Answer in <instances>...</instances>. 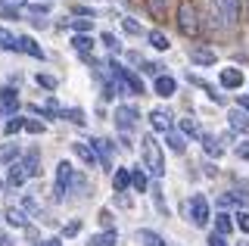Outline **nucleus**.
<instances>
[{"instance_id": "nucleus-1", "label": "nucleus", "mask_w": 249, "mask_h": 246, "mask_svg": "<svg viewBox=\"0 0 249 246\" xmlns=\"http://www.w3.org/2000/svg\"><path fill=\"white\" fill-rule=\"evenodd\" d=\"M140 156H143V168L156 178H162L165 175V159H162V147L159 141H156L153 134H146L143 141H140Z\"/></svg>"}, {"instance_id": "nucleus-2", "label": "nucleus", "mask_w": 249, "mask_h": 246, "mask_svg": "<svg viewBox=\"0 0 249 246\" xmlns=\"http://www.w3.org/2000/svg\"><path fill=\"white\" fill-rule=\"evenodd\" d=\"M178 32L184 37H196L202 32V22H199V10L193 0H181L178 3Z\"/></svg>"}, {"instance_id": "nucleus-3", "label": "nucleus", "mask_w": 249, "mask_h": 246, "mask_svg": "<svg viewBox=\"0 0 249 246\" xmlns=\"http://www.w3.org/2000/svg\"><path fill=\"white\" fill-rule=\"evenodd\" d=\"M88 187V181L81 178V175L72 168V162H62L56 165V199H62V193H72V190H84Z\"/></svg>"}, {"instance_id": "nucleus-4", "label": "nucleus", "mask_w": 249, "mask_h": 246, "mask_svg": "<svg viewBox=\"0 0 249 246\" xmlns=\"http://www.w3.org/2000/svg\"><path fill=\"white\" fill-rule=\"evenodd\" d=\"M187 215H190V221L196 228H206L209 218H212V212H209V199L202 196V193H196L190 203H187Z\"/></svg>"}, {"instance_id": "nucleus-5", "label": "nucleus", "mask_w": 249, "mask_h": 246, "mask_svg": "<svg viewBox=\"0 0 249 246\" xmlns=\"http://www.w3.org/2000/svg\"><path fill=\"white\" fill-rule=\"evenodd\" d=\"M137 109L134 106H115V128H119L122 134H128V131H134V125H137Z\"/></svg>"}, {"instance_id": "nucleus-6", "label": "nucleus", "mask_w": 249, "mask_h": 246, "mask_svg": "<svg viewBox=\"0 0 249 246\" xmlns=\"http://www.w3.org/2000/svg\"><path fill=\"white\" fill-rule=\"evenodd\" d=\"M90 150H93V156H97V162L103 168H112V143H109L106 137H93Z\"/></svg>"}, {"instance_id": "nucleus-7", "label": "nucleus", "mask_w": 249, "mask_h": 246, "mask_svg": "<svg viewBox=\"0 0 249 246\" xmlns=\"http://www.w3.org/2000/svg\"><path fill=\"white\" fill-rule=\"evenodd\" d=\"M206 25L212 28V32H228V28H224V16H221V3H218V0H206Z\"/></svg>"}, {"instance_id": "nucleus-8", "label": "nucleus", "mask_w": 249, "mask_h": 246, "mask_svg": "<svg viewBox=\"0 0 249 246\" xmlns=\"http://www.w3.org/2000/svg\"><path fill=\"white\" fill-rule=\"evenodd\" d=\"M218 81H221V88L224 90H240L243 88V72H240V69H221V72H218Z\"/></svg>"}, {"instance_id": "nucleus-9", "label": "nucleus", "mask_w": 249, "mask_h": 246, "mask_svg": "<svg viewBox=\"0 0 249 246\" xmlns=\"http://www.w3.org/2000/svg\"><path fill=\"white\" fill-rule=\"evenodd\" d=\"M218 3H221L224 28H237L240 25V0H218Z\"/></svg>"}, {"instance_id": "nucleus-10", "label": "nucleus", "mask_w": 249, "mask_h": 246, "mask_svg": "<svg viewBox=\"0 0 249 246\" xmlns=\"http://www.w3.org/2000/svg\"><path fill=\"white\" fill-rule=\"evenodd\" d=\"M150 125H153V131H159V134H165L171 131V112L168 109H150Z\"/></svg>"}, {"instance_id": "nucleus-11", "label": "nucleus", "mask_w": 249, "mask_h": 246, "mask_svg": "<svg viewBox=\"0 0 249 246\" xmlns=\"http://www.w3.org/2000/svg\"><path fill=\"white\" fill-rule=\"evenodd\" d=\"M16 50L28 53V56H35V59H44L41 44H35V37H28V35H19V37H16Z\"/></svg>"}, {"instance_id": "nucleus-12", "label": "nucleus", "mask_w": 249, "mask_h": 246, "mask_svg": "<svg viewBox=\"0 0 249 246\" xmlns=\"http://www.w3.org/2000/svg\"><path fill=\"white\" fill-rule=\"evenodd\" d=\"M146 10L156 22H165L171 16V0H146Z\"/></svg>"}, {"instance_id": "nucleus-13", "label": "nucleus", "mask_w": 249, "mask_h": 246, "mask_svg": "<svg viewBox=\"0 0 249 246\" xmlns=\"http://www.w3.org/2000/svg\"><path fill=\"white\" fill-rule=\"evenodd\" d=\"M187 56H190V63H196V66H215V50H209V47H190Z\"/></svg>"}, {"instance_id": "nucleus-14", "label": "nucleus", "mask_w": 249, "mask_h": 246, "mask_svg": "<svg viewBox=\"0 0 249 246\" xmlns=\"http://www.w3.org/2000/svg\"><path fill=\"white\" fill-rule=\"evenodd\" d=\"M153 88H156V94H159V97H175V90H178V81L175 78H171V75H156V84H153Z\"/></svg>"}, {"instance_id": "nucleus-15", "label": "nucleus", "mask_w": 249, "mask_h": 246, "mask_svg": "<svg viewBox=\"0 0 249 246\" xmlns=\"http://www.w3.org/2000/svg\"><path fill=\"white\" fill-rule=\"evenodd\" d=\"M19 165L25 168V175H28V178H35V175L41 172V153H37V150H28L25 156H22V162H19Z\"/></svg>"}, {"instance_id": "nucleus-16", "label": "nucleus", "mask_w": 249, "mask_h": 246, "mask_svg": "<svg viewBox=\"0 0 249 246\" xmlns=\"http://www.w3.org/2000/svg\"><path fill=\"white\" fill-rule=\"evenodd\" d=\"M16 106H19V94H16L13 88H0V109L3 112H16Z\"/></svg>"}, {"instance_id": "nucleus-17", "label": "nucleus", "mask_w": 249, "mask_h": 246, "mask_svg": "<svg viewBox=\"0 0 249 246\" xmlns=\"http://www.w3.org/2000/svg\"><path fill=\"white\" fill-rule=\"evenodd\" d=\"M137 243H140V246H168L165 237H159V234H156V230H150V228H140V230H137Z\"/></svg>"}, {"instance_id": "nucleus-18", "label": "nucleus", "mask_w": 249, "mask_h": 246, "mask_svg": "<svg viewBox=\"0 0 249 246\" xmlns=\"http://www.w3.org/2000/svg\"><path fill=\"white\" fill-rule=\"evenodd\" d=\"M115 243H119V230H115V228L103 230V234H93L88 240V246H115Z\"/></svg>"}, {"instance_id": "nucleus-19", "label": "nucleus", "mask_w": 249, "mask_h": 246, "mask_svg": "<svg viewBox=\"0 0 249 246\" xmlns=\"http://www.w3.org/2000/svg\"><path fill=\"white\" fill-rule=\"evenodd\" d=\"M6 225L10 228H28V215L19 206H6Z\"/></svg>"}, {"instance_id": "nucleus-20", "label": "nucleus", "mask_w": 249, "mask_h": 246, "mask_svg": "<svg viewBox=\"0 0 249 246\" xmlns=\"http://www.w3.org/2000/svg\"><path fill=\"white\" fill-rule=\"evenodd\" d=\"M112 187H115V193H124V190L131 187V168H115V175H112Z\"/></svg>"}, {"instance_id": "nucleus-21", "label": "nucleus", "mask_w": 249, "mask_h": 246, "mask_svg": "<svg viewBox=\"0 0 249 246\" xmlns=\"http://www.w3.org/2000/svg\"><path fill=\"white\" fill-rule=\"evenodd\" d=\"M25 181H28L25 168H22L19 162H13V165H10V172H6V184H10V187H22Z\"/></svg>"}, {"instance_id": "nucleus-22", "label": "nucleus", "mask_w": 249, "mask_h": 246, "mask_svg": "<svg viewBox=\"0 0 249 246\" xmlns=\"http://www.w3.org/2000/svg\"><path fill=\"white\" fill-rule=\"evenodd\" d=\"M146 41H150V47H153V50H168V47H171L168 35H165V32H159V28L146 32Z\"/></svg>"}, {"instance_id": "nucleus-23", "label": "nucleus", "mask_w": 249, "mask_h": 246, "mask_svg": "<svg viewBox=\"0 0 249 246\" xmlns=\"http://www.w3.org/2000/svg\"><path fill=\"white\" fill-rule=\"evenodd\" d=\"M72 150H75V156L81 159V162L88 165V168H93V165H100V162H97V156H93V150L88 147V143H72Z\"/></svg>"}, {"instance_id": "nucleus-24", "label": "nucleus", "mask_w": 249, "mask_h": 246, "mask_svg": "<svg viewBox=\"0 0 249 246\" xmlns=\"http://www.w3.org/2000/svg\"><path fill=\"white\" fill-rule=\"evenodd\" d=\"M228 119H231V128H233V131H240V134H249V119H246V112H240V109H231V112H228Z\"/></svg>"}, {"instance_id": "nucleus-25", "label": "nucleus", "mask_w": 249, "mask_h": 246, "mask_svg": "<svg viewBox=\"0 0 249 246\" xmlns=\"http://www.w3.org/2000/svg\"><path fill=\"white\" fill-rule=\"evenodd\" d=\"M19 156H22V150L16 147V143H3V147H0V165H13V162H19Z\"/></svg>"}, {"instance_id": "nucleus-26", "label": "nucleus", "mask_w": 249, "mask_h": 246, "mask_svg": "<svg viewBox=\"0 0 249 246\" xmlns=\"http://www.w3.org/2000/svg\"><path fill=\"white\" fill-rule=\"evenodd\" d=\"M131 187H134L137 193H146V187H150V178H146V172H143L140 165L131 172Z\"/></svg>"}, {"instance_id": "nucleus-27", "label": "nucleus", "mask_w": 249, "mask_h": 246, "mask_svg": "<svg viewBox=\"0 0 249 246\" xmlns=\"http://www.w3.org/2000/svg\"><path fill=\"white\" fill-rule=\"evenodd\" d=\"M231 230H233L231 215H228V212H218V215H215V234H218V237H228Z\"/></svg>"}, {"instance_id": "nucleus-28", "label": "nucleus", "mask_w": 249, "mask_h": 246, "mask_svg": "<svg viewBox=\"0 0 249 246\" xmlns=\"http://www.w3.org/2000/svg\"><path fill=\"white\" fill-rule=\"evenodd\" d=\"M72 47L81 53V56H90V50H93V37H90V35H75V37H72Z\"/></svg>"}, {"instance_id": "nucleus-29", "label": "nucleus", "mask_w": 249, "mask_h": 246, "mask_svg": "<svg viewBox=\"0 0 249 246\" xmlns=\"http://www.w3.org/2000/svg\"><path fill=\"white\" fill-rule=\"evenodd\" d=\"M199 141H202V150H206L209 156H215V159H218V156L224 153V150H221V143H218V137H212V134H199Z\"/></svg>"}, {"instance_id": "nucleus-30", "label": "nucleus", "mask_w": 249, "mask_h": 246, "mask_svg": "<svg viewBox=\"0 0 249 246\" xmlns=\"http://www.w3.org/2000/svg\"><path fill=\"white\" fill-rule=\"evenodd\" d=\"M165 143H168L171 153H184L187 150V141H184L181 134H175V131H165Z\"/></svg>"}, {"instance_id": "nucleus-31", "label": "nucleus", "mask_w": 249, "mask_h": 246, "mask_svg": "<svg viewBox=\"0 0 249 246\" xmlns=\"http://www.w3.org/2000/svg\"><path fill=\"white\" fill-rule=\"evenodd\" d=\"M199 125H196V119H181V137H199Z\"/></svg>"}, {"instance_id": "nucleus-32", "label": "nucleus", "mask_w": 249, "mask_h": 246, "mask_svg": "<svg viewBox=\"0 0 249 246\" xmlns=\"http://www.w3.org/2000/svg\"><path fill=\"white\" fill-rule=\"evenodd\" d=\"M62 119H69L72 125H84V109H78V106H72V109H62Z\"/></svg>"}, {"instance_id": "nucleus-33", "label": "nucleus", "mask_w": 249, "mask_h": 246, "mask_svg": "<svg viewBox=\"0 0 249 246\" xmlns=\"http://www.w3.org/2000/svg\"><path fill=\"white\" fill-rule=\"evenodd\" d=\"M122 28H124L128 35H137V37H140V35H146L143 28H140V22H137V19H131V16H124V19H122Z\"/></svg>"}, {"instance_id": "nucleus-34", "label": "nucleus", "mask_w": 249, "mask_h": 246, "mask_svg": "<svg viewBox=\"0 0 249 246\" xmlns=\"http://www.w3.org/2000/svg\"><path fill=\"white\" fill-rule=\"evenodd\" d=\"M0 47L3 50H16V35L10 28H0Z\"/></svg>"}, {"instance_id": "nucleus-35", "label": "nucleus", "mask_w": 249, "mask_h": 246, "mask_svg": "<svg viewBox=\"0 0 249 246\" xmlns=\"http://www.w3.org/2000/svg\"><path fill=\"white\" fill-rule=\"evenodd\" d=\"M90 25H93V19H72V28H75V35H90Z\"/></svg>"}, {"instance_id": "nucleus-36", "label": "nucleus", "mask_w": 249, "mask_h": 246, "mask_svg": "<svg viewBox=\"0 0 249 246\" xmlns=\"http://www.w3.org/2000/svg\"><path fill=\"white\" fill-rule=\"evenodd\" d=\"M19 209L25 212V215H41V203H35L31 196H25V199H22V206H19Z\"/></svg>"}, {"instance_id": "nucleus-37", "label": "nucleus", "mask_w": 249, "mask_h": 246, "mask_svg": "<svg viewBox=\"0 0 249 246\" xmlns=\"http://www.w3.org/2000/svg\"><path fill=\"white\" fill-rule=\"evenodd\" d=\"M22 125H25V119H22V115H16V119L6 122V128H3V131L13 137V134H19V131H22Z\"/></svg>"}, {"instance_id": "nucleus-38", "label": "nucleus", "mask_w": 249, "mask_h": 246, "mask_svg": "<svg viewBox=\"0 0 249 246\" xmlns=\"http://www.w3.org/2000/svg\"><path fill=\"white\" fill-rule=\"evenodd\" d=\"M25 10L31 13V16H47V13H50V3H25Z\"/></svg>"}, {"instance_id": "nucleus-39", "label": "nucleus", "mask_w": 249, "mask_h": 246, "mask_svg": "<svg viewBox=\"0 0 249 246\" xmlns=\"http://www.w3.org/2000/svg\"><path fill=\"white\" fill-rule=\"evenodd\" d=\"M100 41H103L109 50H122V41H119V37H115L112 32H103V35H100Z\"/></svg>"}, {"instance_id": "nucleus-40", "label": "nucleus", "mask_w": 249, "mask_h": 246, "mask_svg": "<svg viewBox=\"0 0 249 246\" xmlns=\"http://www.w3.org/2000/svg\"><path fill=\"white\" fill-rule=\"evenodd\" d=\"M35 81L41 84L44 90H56V84H59L56 78H53V75H41V72H37V78H35Z\"/></svg>"}, {"instance_id": "nucleus-41", "label": "nucleus", "mask_w": 249, "mask_h": 246, "mask_svg": "<svg viewBox=\"0 0 249 246\" xmlns=\"http://www.w3.org/2000/svg\"><path fill=\"white\" fill-rule=\"evenodd\" d=\"M22 128H25V131L28 134H44V122H37V119H25V125H22Z\"/></svg>"}, {"instance_id": "nucleus-42", "label": "nucleus", "mask_w": 249, "mask_h": 246, "mask_svg": "<svg viewBox=\"0 0 249 246\" xmlns=\"http://www.w3.org/2000/svg\"><path fill=\"white\" fill-rule=\"evenodd\" d=\"M233 218H237L233 225H237L240 230H243V234H249V212H246V209H240L237 215H233Z\"/></svg>"}, {"instance_id": "nucleus-43", "label": "nucleus", "mask_w": 249, "mask_h": 246, "mask_svg": "<svg viewBox=\"0 0 249 246\" xmlns=\"http://www.w3.org/2000/svg\"><path fill=\"white\" fill-rule=\"evenodd\" d=\"M78 230H81V221H69V225H66V230H62V234H66V237H75Z\"/></svg>"}, {"instance_id": "nucleus-44", "label": "nucleus", "mask_w": 249, "mask_h": 246, "mask_svg": "<svg viewBox=\"0 0 249 246\" xmlns=\"http://www.w3.org/2000/svg\"><path fill=\"white\" fill-rule=\"evenodd\" d=\"M237 156H240V159H249V141L237 143Z\"/></svg>"}, {"instance_id": "nucleus-45", "label": "nucleus", "mask_w": 249, "mask_h": 246, "mask_svg": "<svg viewBox=\"0 0 249 246\" xmlns=\"http://www.w3.org/2000/svg\"><path fill=\"white\" fill-rule=\"evenodd\" d=\"M209 246H228V240L218 237V234H209Z\"/></svg>"}, {"instance_id": "nucleus-46", "label": "nucleus", "mask_w": 249, "mask_h": 246, "mask_svg": "<svg viewBox=\"0 0 249 246\" xmlns=\"http://www.w3.org/2000/svg\"><path fill=\"white\" fill-rule=\"evenodd\" d=\"M237 109H240V112H249V97H246V94L237 97Z\"/></svg>"}, {"instance_id": "nucleus-47", "label": "nucleus", "mask_w": 249, "mask_h": 246, "mask_svg": "<svg viewBox=\"0 0 249 246\" xmlns=\"http://www.w3.org/2000/svg\"><path fill=\"white\" fill-rule=\"evenodd\" d=\"M37 246H62V240H59V237H47V240H41Z\"/></svg>"}, {"instance_id": "nucleus-48", "label": "nucleus", "mask_w": 249, "mask_h": 246, "mask_svg": "<svg viewBox=\"0 0 249 246\" xmlns=\"http://www.w3.org/2000/svg\"><path fill=\"white\" fill-rule=\"evenodd\" d=\"M100 221H103V228L109 230V225H112V215H109V212H100Z\"/></svg>"}, {"instance_id": "nucleus-49", "label": "nucleus", "mask_w": 249, "mask_h": 246, "mask_svg": "<svg viewBox=\"0 0 249 246\" xmlns=\"http://www.w3.org/2000/svg\"><path fill=\"white\" fill-rule=\"evenodd\" d=\"M0 246H13V240L10 237H0Z\"/></svg>"}, {"instance_id": "nucleus-50", "label": "nucleus", "mask_w": 249, "mask_h": 246, "mask_svg": "<svg viewBox=\"0 0 249 246\" xmlns=\"http://www.w3.org/2000/svg\"><path fill=\"white\" fill-rule=\"evenodd\" d=\"M0 190H3V181H0Z\"/></svg>"}, {"instance_id": "nucleus-51", "label": "nucleus", "mask_w": 249, "mask_h": 246, "mask_svg": "<svg viewBox=\"0 0 249 246\" xmlns=\"http://www.w3.org/2000/svg\"><path fill=\"white\" fill-rule=\"evenodd\" d=\"M246 10H249V0H246Z\"/></svg>"}, {"instance_id": "nucleus-52", "label": "nucleus", "mask_w": 249, "mask_h": 246, "mask_svg": "<svg viewBox=\"0 0 249 246\" xmlns=\"http://www.w3.org/2000/svg\"><path fill=\"white\" fill-rule=\"evenodd\" d=\"M240 246H246V243H240Z\"/></svg>"}]
</instances>
